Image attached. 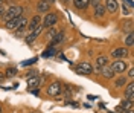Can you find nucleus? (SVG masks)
<instances>
[{"mask_svg": "<svg viewBox=\"0 0 134 113\" xmlns=\"http://www.w3.org/2000/svg\"><path fill=\"white\" fill-rule=\"evenodd\" d=\"M55 34H57V31H55V29H50L49 32H47V37H49L50 40H52V38L55 37Z\"/></svg>", "mask_w": 134, "mask_h": 113, "instance_id": "b1692460", "label": "nucleus"}, {"mask_svg": "<svg viewBox=\"0 0 134 113\" xmlns=\"http://www.w3.org/2000/svg\"><path fill=\"white\" fill-rule=\"evenodd\" d=\"M57 21H58L57 14L55 12H49V14H46V17L43 20V28H52L53 25H57Z\"/></svg>", "mask_w": 134, "mask_h": 113, "instance_id": "20e7f679", "label": "nucleus"}, {"mask_svg": "<svg viewBox=\"0 0 134 113\" xmlns=\"http://www.w3.org/2000/svg\"><path fill=\"white\" fill-rule=\"evenodd\" d=\"M75 70H76V73H79V75H90L93 72V67L90 63H79L75 67Z\"/></svg>", "mask_w": 134, "mask_h": 113, "instance_id": "7ed1b4c3", "label": "nucleus"}, {"mask_svg": "<svg viewBox=\"0 0 134 113\" xmlns=\"http://www.w3.org/2000/svg\"><path fill=\"white\" fill-rule=\"evenodd\" d=\"M44 57H50V55H55V49L53 47H49V51H46V52L43 53Z\"/></svg>", "mask_w": 134, "mask_h": 113, "instance_id": "5701e85b", "label": "nucleus"}, {"mask_svg": "<svg viewBox=\"0 0 134 113\" xmlns=\"http://www.w3.org/2000/svg\"><path fill=\"white\" fill-rule=\"evenodd\" d=\"M2 2H3V0H2Z\"/></svg>", "mask_w": 134, "mask_h": 113, "instance_id": "2f4dec72", "label": "nucleus"}, {"mask_svg": "<svg viewBox=\"0 0 134 113\" xmlns=\"http://www.w3.org/2000/svg\"><path fill=\"white\" fill-rule=\"evenodd\" d=\"M61 83H58V81H55V83H52L49 87H47V95L49 96H58L59 93H61Z\"/></svg>", "mask_w": 134, "mask_h": 113, "instance_id": "39448f33", "label": "nucleus"}, {"mask_svg": "<svg viewBox=\"0 0 134 113\" xmlns=\"http://www.w3.org/2000/svg\"><path fill=\"white\" fill-rule=\"evenodd\" d=\"M35 38H37V35L34 34V32H31V34L27 35V38H26V43H27V44H31V43L34 41V40H35Z\"/></svg>", "mask_w": 134, "mask_h": 113, "instance_id": "412c9836", "label": "nucleus"}, {"mask_svg": "<svg viewBox=\"0 0 134 113\" xmlns=\"http://www.w3.org/2000/svg\"><path fill=\"white\" fill-rule=\"evenodd\" d=\"M49 9H50V3L44 2V0H40V2H38V6H37L38 14H40V12H47Z\"/></svg>", "mask_w": 134, "mask_h": 113, "instance_id": "9d476101", "label": "nucleus"}, {"mask_svg": "<svg viewBox=\"0 0 134 113\" xmlns=\"http://www.w3.org/2000/svg\"><path fill=\"white\" fill-rule=\"evenodd\" d=\"M107 63H108V58L105 55H100V57H98V60H96V66H98V69H100V67L107 66Z\"/></svg>", "mask_w": 134, "mask_h": 113, "instance_id": "4468645a", "label": "nucleus"}, {"mask_svg": "<svg viewBox=\"0 0 134 113\" xmlns=\"http://www.w3.org/2000/svg\"><path fill=\"white\" fill-rule=\"evenodd\" d=\"M32 93L34 95H40V89H38V90H32Z\"/></svg>", "mask_w": 134, "mask_h": 113, "instance_id": "bb28decb", "label": "nucleus"}, {"mask_svg": "<svg viewBox=\"0 0 134 113\" xmlns=\"http://www.w3.org/2000/svg\"><path fill=\"white\" fill-rule=\"evenodd\" d=\"M17 73V69H14V67H8L6 69V77H14Z\"/></svg>", "mask_w": 134, "mask_h": 113, "instance_id": "aec40b11", "label": "nucleus"}, {"mask_svg": "<svg viewBox=\"0 0 134 113\" xmlns=\"http://www.w3.org/2000/svg\"><path fill=\"white\" fill-rule=\"evenodd\" d=\"M0 113H2V107H0Z\"/></svg>", "mask_w": 134, "mask_h": 113, "instance_id": "c756f323", "label": "nucleus"}, {"mask_svg": "<svg viewBox=\"0 0 134 113\" xmlns=\"http://www.w3.org/2000/svg\"><path fill=\"white\" fill-rule=\"evenodd\" d=\"M23 6H18V5H15V6H9L8 11L6 12H3V18L8 21V20H12V18H17L20 17L21 14H23Z\"/></svg>", "mask_w": 134, "mask_h": 113, "instance_id": "f257e3e1", "label": "nucleus"}, {"mask_svg": "<svg viewBox=\"0 0 134 113\" xmlns=\"http://www.w3.org/2000/svg\"><path fill=\"white\" fill-rule=\"evenodd\" d=\"M125 43H126V46H133V44H134V35L133 34H128V35H126Z\"/></svg>", "mask_w": 134, "mask_h": 113, "instance_id": "a211bd4d", "label": "nucleus"}, {"mask_svg": "<svg viewBox=\"0 0 134 113\" xmlns=\"http://www.w3.org/2000/svg\"><path fill=\"white\" fill-rule=\"evenodd\" d=\"M111 70H113L114 73H124V72L126 70V63L124 60L114 61V63L111 64Z\"/></svg>", "mask_w": 134, "mask_h": 113, "instance_id": "423d86ee", "label": "nucleus"}, {"mask_svg": "<svg viewBox=\"0 0 134 113\" xmlns=\"http://www.w3.org/2000/svg\"><path fill=\"white\" fill-rule=\"evenodd\" d=\"M126 55H128V51L124 49V47H117V49H114L111 52V57H114V58H124Z\"/></svg>", "mask_w": 134, "mask_h": 113, "instance_id": "6e6552de", "label": "nucleus"}, {"mask_svg": "<svg viewBox=\"0 0 134 113\" xmlns=\"http://www.w3.org/2000/svg\"><path fill=\"white\" fill-rule=\"evenodd\" d=\"M117 2L116 0H105V11H108V12H116L117 11Z\"/></svg>", "mask_w": 134, "mask_h": 113, "instance_id": "0eeeda50", "label": "nucleus"}, {"mask_svg": "<svg viewBox=\"0 0 134 113\" xmlns=\"http://www.w3.org/2000/svg\"><path fill=\"white\" fill-rule=\"evenodd\" d=\"M105 14V8L102 5H94V15L96 17H104Z\"/></svg>", "mask_w": 134, "mask_h": 113, "instance_id": "2eb2a0df", "label": "nucleus"}, {"mask_svg": "<svg viewBox=\"0 0 134 113\" xmlns=\"http://www.w3.org/2000/svg\"><path fill=\"white\" fill-rule=\"evenodd\" d=\"M0 5H2V0H0Z\"/></svg>", "mask_w": 134, "mask_h": 113, "instance_id": "7c9ffc66", "label": "nucleus"}, {"mask_svg": "<svg viewBox=\"0 0 134 113\" xmlns=\"http://www.w3.org/2000/svg\"><path fill=\"white\" fill-rule=\"evenodd\" d=\"M73 3L78 9H87L90 6V0H73Z\"/></svg>", "mask_w": 134, "mask_h": 113, "instance_id": "9b49d317", "label": "nucleus"}, {"mask_svg": "<svg viewBox=\"0 0 134 113\" xmlns=\"http://www.w3.org/2000/svg\"><path fill=\"white\" fill-rule=\"evenodd\" d=\"M125 113H134V109H130V110H125Z\"/></svg>", "mask_w": 134, "mask_h": 113, "instance_id": "c85d7f7f", "label": "nucleus"}, {"mask_svg": "<svg viewBox=\"0 0 134 113\" xmlns=\"http://www.w3.org/2000/svg\"><path fill=\"white\" fill-rule=\"evenodd\" d=\"M100 72H102V75H104L105 78H113V77H114V72L111 70V67H107V66L100 67Z\"/></svg>", "mask_w": 134, "mask_h": 113, "instance_id": "ddd939ff", "label": "nucleus"}, {"mask_svg": "<svg viewBox=\"0 0 134 113\" xmlns=\"http://www.w3.org/2000/svg\"><path fill=\"white\" fill-rule=\"evenodd\" d=\"M38 83H40V79H38V77H35V75H32V77H29V78H27V86H29V87L38 86Z\"/></svg>", "mask_w": 134, "mask_h": 113, "instance_id": "dca6fc26", "label": "nucleus"}, {"mask_svg": "<svg viewBox=\"0 0 134 113\" xmlns=\"http://www.w3.org/2000/svg\"><path fill=\"white\" fill-rule=\"evenodd\" d=\"M122 107H124V110H130V109H133V101H130V99L124 101Z\"/></svg>", "mask_w": 134, "mask_h": 113, "instance_id": "6ab92c4d", "label": "nucleus"}, {"mask_svg": "<svg viewBox=\"0 0 134 113\" xmlns=\"http://www.w3.org/2000/svg\"><path fill=\"white\" fill-rule=\"evenodd\" d=\"M3 12H5V11H3V6L0 5V15H3Z\"/></svg>", "mask_w": 134, "mask_h": 113, "instance_id": "cd10ccee", "label": "nucleus"}, {"mask_svg": "<svg viewBox=\"0 0 134 113\" xmlns=\"http://www.w3.org/2000/svg\"><path fill=\"white\" fill-rule=\"evenodd\" d=\"M38 25H41V17H40V14L34 15V17H32V20L29 21V28H31V31H32L34 28H37Z\"/></svg>", "mask_w": 134, "mask_h": 113, "instance_id": "f8f14e48", "label": "nucleus"}, {"mask_svg": "<svg viewBox=\"0 0 134 113\" xmlns=\"http://www.w3.org/2000/svg\"><path fill=\"white\" fill-rule=\"evenodd\" d=\"M100 0H90V5H99Z\"/></svg>", "mask_w": 134, "mask_h": 113, "instance_id": "393cba45", "label": "nucleus"}, {"mask_svg": "<svg viewBox=\"0 0 134 113\" xmlns=\"http://www.w3.org/2000/svg\"><path fill=\"white\" fill-rule=\"evenodd\" d=\"M125 83H126L125 77H124V78H119V79L116 81V87H122V86H125Z\"/></svg>", "mask_w": 134, "mask_h": 113, "instance_id": "4be33fe9", "label": "nucleus"}, {"mask_svg": "<svg viewBox=\"0 0 134 113\" xmlns=\"http://www.w3.org/2000/svg\"><path fill=\"white\" fill-rule=\"evenodd\" d=\"M125 98L126 99H130V101H133L134 98V83H130L125 89Z\"/></svg>", "mask_w": 134, "mask_h": 113, "instance_id": "1a4fd4ad", "label": "nucleus"}, {"mask_svg": "<svg viewBox=\"0 0 134 113\" xmlns=\"http://www.w3.org/2000/svg\"><path fill=\"white\" fill-rule=\"evenodd\" d=\"M25 25H27L26 18L23 17V15H20V17H17V18L8 20V21H6V29H9V31H15V29H18L20 26H25Z\"/></svg>", "mask_w": 134, "mask_h": 113, "instance_id": "f03ea898", "label": "nucleus"}, {"mask_svg": "<svg viewBox=\"0 0 134 113\" xmlns=\"http://www.w3.org/2000/svg\"><path fill=\"white\" fill-rule=\"evenodd\" d=\"M128 75H130V77H131V78H133V77H134V70L131 69V70H130V72H128Z\"/></svg>", "mask_w": 134, "mask_h": 113, "instance_id": "a878e982", "label": "nucleus"}, {"mask_svg": "<svg viewBox=\"0 0 134 113\" xmlns=\"http://www.w3.org/2000/svg\"><path fill=\"white\" fill-rule=\"evenodd\" d=\"M63 38H64V34H63V32H57L55 37L52 38V44H57V43H59V41H63Z\"/></svg>", "mask_w": 134, "mask_h": 113, "instance_id": "f3484780", "label": "nucleus"}]
</instances>
